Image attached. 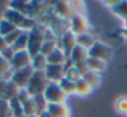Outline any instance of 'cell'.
Masks as SVG:
<instances>
[{"label":"cell","instance_id":"9","mask_svg":"<svg viewBox=\"0 0 127 117\" xmlns=\"http://www.w3.org/2000/svg\"><path fill=\"white\" fill-rule=\"evenodd\" d=\"M44 74L48 79L49 83H59L62 79L64 78L65 74V68L64 65H53V64H48Z\"/></svg>","mask_w":127,"mask_h":117},{"label":"cell","instance_id":"12","mask_svg":"<svg viewBox=\"0 0 127 117\" xmlns=\"http://www.w3.org/2000/svg\"><path fill=\"white\" fill-rule=\"evenodd\" d=\"M68 57L65 56V53L63 52L62 48L57 47L48 57H47V62L48 64H53V65H64L67 62Z\"/></svg>","mask_w":127,"mask_h":117},{"label":"cell","instance_id":"31","mask_svg":"<svg viewBox=\"0 0 127 117\" xmlns=\"http://www.w3.org/2000/svg\"><path fill=\"white\" fill-rule=\"evenodd\" d=\"M31 97H32V96L30 95V92L27 91V89H26V88H22V89H20V90H19L17 96H16V100H17L21 105H24V104H25V102H27Z\"/></svg>","mask_w":127,"mask_h":117},{"label":"cell","instance_id":"34","mask_svg":"<svg viewBox=\"0 0 127 117\" xmlns=\"http://www.w3.org/2000/svg\"><path fill=\"white\" fill-rule=\"evenodd\" d=\"M73 65H74V68L77 69V72L80 74V77H83L85 73L89 72V68H88L86 60H85V62H78V63H74Z\"/></svg>","mask_w":127,"mask_h":117},{"label":"cell","instance_id":"32","mask_svg":"<svg viewBox=\"0 0 127 117\" xmlns=\"http://www.w3.org/2000/svg\"><path fill=\"white\" fill-rule=\"evenodd\" d=\"M115 109L119 111V112H122V114H127V97L126 96H122V97H119L115 102Z\"/></svg>","mask_w":127,"mask_h":117},{"label":"cell","instance_id":"35","mask_svg":"<svg viewBox=\"0 0 127 117\" xmlns=\"http://www.w3.org/2000/svg\"><path fill=\"white\" fill-rule=\"evenodd\" d=\"M6 84H7V81H6V80L0 79V99H2V97H4V92H5Z\"/></svg>","mask_w":127,"mask_h":117},{"label":"cell","instance_id":"11","mask_svg":"<svg viewBox=\"0 0 127 117\" xmlns=\"http://www.w3.org/2000/svg\"><path fill=\"white\" fill-rule=\"evenodd\" d=\"M47 112L52 117H69L70 110L65 104H48Z\"/></svg>","mask_w":127,"mask_h":117},{"label":"cell","instance_id":"2","mask_svg":"<svg viewBox=\"0 0 127 117\" xmlns=\"http://www.w3.org/2000/svg\"><path fill=\"white\" fill-rule=\"evenodd\" d=\"M43 42H44L43 30L42 27H40V25H37L35 29L29 31V43H27V49L26 51L29 52L31 58L40 54V51H41Z\"/></svg>","mask_w":127,"mask_h":117},{"label":"cell","instance_id":"6","mask_svg":"<svg viewBox=\"0 0 127 117\" xmlns=\"http://www.w3.org/2000/svg\"><path fill=\"white\" fill-rule=\"evenodd\" d=\"M33 68L30 65V67H27V68H24V69H20V70H15V72H12V75H11V81L15 84V85H17L20 89H22V88H26L27 86V84H29V81H30V79L32 77V74H33Z\"/></svg>","mask_w":127,"mask_h":117},{"label":"cell","instance_id":"26","mask_svg":"<svg viewBox=\"0 0 127 117\" xmlns=\"http://www.w3.org/2000/svg\"><path fill=\"white\" fill-rule=\"evenodd\" d=\"M33 100H35L36 109H37V116L41 115V114H43L44 111H47V105H48V104H47V101H46L43 94L42 95H37V96H35Z\"/></svg>","mask_w":127,"mask_h":117},{"label":"cell","instance_id":"37","mask_svg":"<svg viewBox=\"0 0 127 117\" xmlns=\"http://www.w3.org/2000/svg\"><path fill=\"white\" fill-rule=\"evenodd\" d=\"M6 47H9L7 44H6V42H5V38L2 37V36H0V52H2Z\"/></svg>","mask_w":127,"mask_h":117},{"label":"cell","instance_id":"28","mask_svg":"<svg viewBox=\"0 0 127 117\" xmlns=\"http://www.w3.org/2000/svg\"><path fill=\"white\" fill-rule=\"evenodd\" d=\"M9 105H10V109H11V112H12V116L14 117H24V111H22V105L16 100H11L9 101Z\"/></svg>","mask_w":127,"mask_h":117},{"label":"cell","instance_id":"27","mask_svg":"<svg viewBox=\"0 0 127 117\" xmlns=\"http://www.w3.org/2000/svg\"><path fill=\"white\" fill-rule=\"evenodd\" d=\"M58 47V43L57 42H49V41H44L42 44V47H41V51H40V53L44 56L46 58L56 49Z\"/></svg>","mask_w":127,"mask_h":117},{"label":"cell","instance_id":"25","mask_svg":"<svg viewBox=\"0 0 127 117\" xmlns=\"http://www.w3.org/2000/svg\"><path fill=\"white\" fill-rule=\"evenodd\" d=\"M119 17L124 19L125 21L127 20V0H120L119 4L111 9Z\"/></svg>","mask_w":127,"mask_h":117},{"label":"cell","instance_id":"5","mask_svg":"<svg viewBox=\"0 0 127 117\" xmlns=\"http://www.w3.org/2000/svg\"><path fill=\"white\" fill-rule=\"evenodd\" d=\"M89 57L90 58H96L104 62H107L112 57V48L109 47L107 44L96 41L95 44L89 49Z\"/></svg>","mask_w":127,"mask_h":117},{"label":"cell","instance_id":"7","mask_svg":"<svg viewBox=\"0 0 127 117\" xmlns=\"http://www.w3.org/2000/svg\"><path fill=\"white\" fill-rule=\"evenodd\" d=\"M31 62H32V58L29 54V52L27 51H20V52H15V56H14L10 64H11L12 72H15V70H20V69L30 67Z\"/></svg>","mask_w":127,"mask_h":117},{"label":"cell","instance_id":"14","mask_svg":"<svg viewBox=\"0 0 127 117\" xmlns=\"http://www.w3.org/2000/svg\"><path fill=\"white\" fill-rule=\"evenodd\" d=\"M82 79L84 80L93 90L97 89V88L100 86V84H101V77H100V74L94 73V72H91V70H89L88 73H85L84 75L82 77Z\"/></svg>","mask_w":127,"mask_h":117},{"label":"cell","instance_id":"23","mask_svg":"<svg viewBox=\"0 0 127 117\" xmlns=\"http://www.w3.org/2000/svg\"><path fill=\"white\" fill-rule=\"evenodd\" d=\"M16 29H17V27H16L14 24H11L10 21H7L6 19L2 17V19L0 20V36L5 37V36L10 35L11 32H14Z\"/></svg>","mask_w":127,"mask_h":117},{"label":"cell","instance_id":"15","mask_svg":"<svg viewBox=\"0 0 127 117\" xmlns=\"http://www.w3.org/2000/svg\"><path fill=\"white\" fill-rule=\"evenodd\" d=\"M75 41H77V46H80L85 49H90L94 44H95V38L91 33H83V35H78L75 36Z\"/></svg>","mask_w":127,"mask_h":117},{"label":"cell","instance_id":"40","mask_svg":"<svg viewBox=\"0 0 127 117\" xmlns=\"http://www.w3.org/2000/svg\"><path fill=\"white\" fill-rule=\"evenodd\" d=\"M125 29H126V30H127V20H126V21H125Z\"/></svg>","mask_w":127,"mask_h":117},{"label":"cell","instance_id":"30","mask_svg":"<svg viewBox=\"0 0 127 117\" xmlns=\"http://www.w3.org/2000/svg\"><path fill=\"white\" fill-rule=\"evenodd\" d=\"M64 78L69 79V80H72V81H78L79 79L82 78L80 77V74L77 72V69L74 68V65H72V67H68V68H65V74H64Z\"/></svg>","mask_w":127,"mask_h":117},{"label":"cell","instance_id":"19","mask_svg":"<svg viewBox=\"0 0 127 117\" xmlns=\"http://www.w3.org/2000/svg\"><path fill=\"white\" fill-rule=\"evenodd\" d=\"M19 90H20V88H19L17 85H15L11 80L7 81L6 88H5V92H4V97H2V99H5L6 101H11V100L16 99Z\"/></svg>","mask_w":127,"mask_h":117},{"label":"cell","instance_id":"8","mask_svg":"<svg viewBox=\"0 0 127 117\" xmlns=\"http://www.w3.org/2000/svg\"><path fill=\"white\" fill-rule=\"evenodd\" d=\"M54 11L59 19L68 20V21L75 15L72 2H68V1H57L54 5Z\"/></svg>","mask_w":127,"mask_h":117},{"label":"cell","instance_id":"1","mask_svg":"<svg viewBox=\"0 0 127 117\" xmlns=\"http://www.w3.org/2000/svg\"><path fill=\"white\" fill-rule=\"evenodd\" d=\"M48 83L49 81L46 77L44 72H36L35 70L31 79H30V81H29V84H27V86H26V89L30 92V95L32 97H35L37 95H42L46 90V88H47V85H48Z\"/></svg>","mask_w":127,"mask_h":117},{"label":"cell","instance_id":"38","mask_svg":"<svg viewBox=\"0 0 127 117\" xmlns=\"http://www.w3.org/2000/svg\"><path fill=\"white\" fill-rule=\"evenodd\" d=\"M38 117H52V116H51V115H49V114H48L47 111H44L43 114H41V115H38Z\"/></svg>","mask_w":127,"mask_h":117},{"label":"cell","instance_id":"29","mask_svg":"<svg viewBox=\"0 0 127 117\" xmlns=\"http://www.w3.org/2000/svg\"><path fill=\"white\" fill-rule=\"evenodd\" d=\"M21 33H22V30H20V29H16V30H15L14 32H11L10 35L5 36L4 38H5L6 44H7L9 47H12V46H14V43L17 41V38L21 36Z\"/></svg>","mask_w":127,"mask_h":117},{"label":"cell","instance_id":"21","mask_svg":"<svg viewBox=\"0 0 127 117\" xmlns=\"http://www.w3.org/2000/svg\"><path fill=\"white\" fill-rule=\"evenodd\" d=\"M91 91H93V89L82 78L78 81H75V94H78L80 96H89L91 94Z\"/></svg>","mask_w":127,"mask_h":117},{"label":"cell","instance_id":"20","mask_svg":"<svg viewBox=\"0 0 127 117\" xmlns=\"http://www.w3.org/2000/svg\"><path fill=\"white\" fill-rule=\"evenodd\" d=\"M58 84H59L61 89L64 91V94L67 96L75 94V83L74 81H72V80H69V79H67V78H63Z\"/></svg>","mask_w":127,"mask_h":117},{"label":"cell","instance_id":"39","mask_svg":"<svg viewBox=\"0 0 127 117\" xmlns=\"http://www.w3.org/2000/svg\"><path fill=\"white\" fill-rule=\"evenodd\" d=\"M124 35H125V37L127 38V30H125V32H124Z\"/></svg>","mask_w":127,"mask_h":117},{"label":"cell","instance_id":"10","mask_svg":"<svg viewBox=\"0 0 127 117\" xmlns=\"http://www.w3.org/2000/svg\"><path fill=\"white\" fill-rule=\"evenodd\" d=\"M77 46V41H75V35L72 33L69 30L63 33V36H61V46H58L59 48L63 49V52L65 53V56L69 58L73 48Z\"/></svg>","mask_w":127,"mask_h":117},{"label":"cell","instance_id":"3","mask_svg":"<svg viewBox=\"0 0 127 117\" xmlns=\"http://www.w3.org/2000/svg\"><path fill=\"white\" fill-rule=\"evenodd\" d=\"M43 96L47 101V104H65L68 96L64 94V91L61 89L58 83H48Z\"/></svg>","mask_w":127,"mask_h":117},{"label":"cell","instance_id":"36","mask_svg":"<svg viewBox=\"0 0 127 117\" xmlns=\"http://www.w3.org/2000/svg\"><path fill=\"white\" fill-rule=\"evenodd\" d=\"M119 1H120V0H111V1H110V0H106V1H104V2L112 9V7H115V6L119 4Z\"/></svg>","mask_w":127,"mask_h":117},{"label":"cell","instance_id":"17","mask_svg":"<svg viewBox=\"0 0 127 117\" xmlns=\"http://www.w3.org/2000/svg\"><path fill=\"white\" fill-rule=\"evenodd\" d=\"M47 65H48L47 58H46L44 56H42L41 53L37 54V56H35V57L32 58L31 67L33 68V70H36V72H44L46 68H47Z\"/></svg>","mask_w":127,"mask_h":117},{"label":"cell","instance_id":"18","mask_svg":"<svg viewBox=\"0 0 127 117\" xmlns=\"http://www.w3.org/2000/svg\"><path fill=\"white\" fill-rule=\"evenodd\" d=\"M27 43H29V31H22L21 36L17 38V41L14 43V46L11 47L15 52H20V51H26L27 49Z\"/></svg>","mask_w":127,"mask_h":117},{"label":"cell","instance_id":"24","mask_svg":"<svg viewBox=\"0 0 127 117\" xmlns=\"http://www.w3.org/2000/svg\"><path fill=\"white\" fill-rule=\"evenodd\" d=\"M22 111H24V116L31 117V116H37V109H36V104L33 97H31L27 102H25L22 105Z\"/></svg>","mask_w":127,"mask_h":117},{"label":"cell","instance_id":"13","mask_svg":"<svg viewBox=\"0 0 127 117\" xmlns=\"http://www.w3.org/2000/svg\"><path fill=\"white\" fill-rule=\"evenodd\" d=\"M89 58V51L85 49L80 46H75L69 56V59L73 63H78V62H85Z\"/></svg>","mask_w":127,"mask_h":117},{"label":"cell","instance_id":"16","mask_svg":"<svg viewBox=\"0 0 127 117\" xmlns=\"http://www.w3.org/2000/svg\"><path fill=\"white\" fill-rule=\"evenodd\" d=\"M86 64H88L89 70H91L94 73H97V74L104 72L105 68H106V62L96 59V58H90V57L86 59Z\"/></svg>","mask_w":127,"mask_h":117},{"label":"cell","instance_id":"22","mask_svg":"<svg viewBox=\"0 0 127 117\" xmlns=\"http://www.w3.org/2000/svg\"><path fill=\"white\" fill-rule=\"evenodd\" d=\"M6 75L9 77V79H11V75H12L11 64H10V62H7L6 59H4L0 56V79L5 80Z\"/></svg>","mask_w":127,"mask_h":117},{"label":"cell","instance_id":"4","mask_svg":"<svg viewBox=\"0 0 127 117\" xmlns=\"http://www.w3.org/2000/svg\"><path fill=\"white\" fill-rule=\"evenodd\" d=\"M69 31L74 33L75 36L83 35V33H90V25L88 24V20L83 15L75 14L69 20Z\"/></svg>","mask_w":127,"mask_h":117},{"label":"cell","instance_id":"33","mask_svg":"<svg viewBox=\"0 0 127 117\" xmlns=\"http://www.w3.org/2000/svg\"><path fill=\"white\" fill-rule=\"evenodd\" d=\"M0 56H1L4 59H6L7 62L11 63V60H12V58H14V56H15V51H14L11 47H6L2 52H0Z\"/></svg>","mask_w":127,"mask_h":117}]
</instances>
